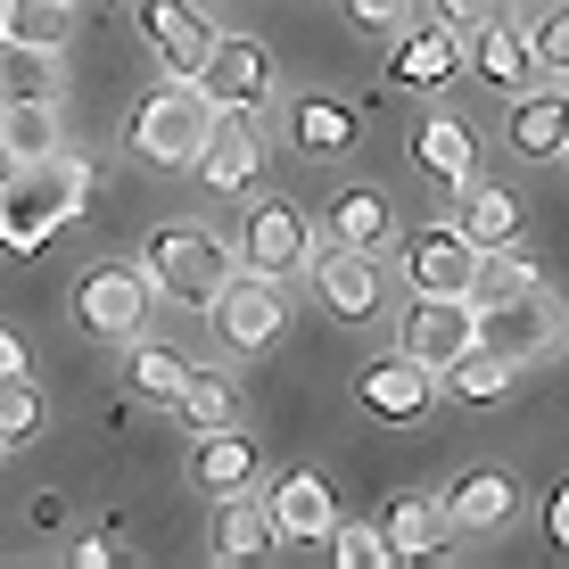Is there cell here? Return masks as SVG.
I'll return each instance as SVG.
<instances>
[{"label":"cell","instance_id":"cell-17","mask_svg":"<svg viewBox=\"0 0 569 569\" xmlns=\"http://www.w3.org/2000/svg\"><path fill=\"white\" fill-rule=\"evenodd\" d=\"M462 67L479 74L487 91H528V74H537V58H528V42H520V26H503V17H487L479 33H462Z\"/></svg>","mask_w":569,"mask_h":569},{"label":"cell","instance_id":"cell-31","mask_svg":"<svg viewBox=\"0 0 569 569\" xmlns=\"http://www.w3.org/2000/svg\"><path fill=\"white\" fill-rule=\"evenodd\" d=\"M0 100H58V58L26 50V42H0Z\"/></svg>","mask_w":569,"mask_h":569},{"label":"cell","instance_id":"cell-30","mask_svg":"<svg viewBox=\"0 0 569 569\" xmlns=\"http://www.w3.org/2000/svg\"><path fill=\"white\" fill-rule=\"evenodd\" d=\"M173 413H182L190 429L240 421V388H231V371H182V388H173Z\"/></svg>","mask_w":569,"mask_h":569},{"label":"cell","instance_id":"cell-22","mask_svg":"<svg viewBox=\"0 0 569 569\" xmlns=\"http://www.w3.org/2000/svg\"><path fill=\"white\" fill-rule=\"evenodd\" d=\"M455 67H462V33L421 26V33H405V42H397V58H388V83H405V91H438Z\"/></svg>","mask_w":569,"mask_h":569},{"label":"cell","instance_id":"cell-23","mask_svg":"<svg viewBox=\"0 0 569 569\" xmlns=\"http://www.w3.org/2000/svg\"><path fill=\"white\" fill-rule=\"evenodd\" d=\"M455 231L479 248V257H487V248H520V199L496 190V182H470L462 207H455Z\"/></svg>","mask_w":569,"mask_h":569},{"label":"cell","instance_id":"cell-21","mask_svg":"<svg viewBox=\"0 0 569 569\" xmlns=\"http://www.w3.org/2000/svg\"><path fill=\"white\" fill-rule=\"evenodd\" d=\"M380 537H388V553H397V561H438L446 545H455V520H446L438 496H397V503H388V520H380Z\"/></svg>","mask_w":569,"mask_h":569},{"label":"cell","instance_id":"cell-18","mask_svg":"<svg viewBox=\"0 0 569 569\" xmlns=\"http://www.w3.org/2000/svg\"><path fill=\"white\" fill-rule=\"evenodd\" d=\"M272 537H298V545H322L330 520H339V503H330V479L322 470H289L281 487H272Z\"/></svg>","mask_w":569,"mask_h":569},{"label":"cell","instance_id":"cell-11","mask_svg":"<svg viewBox=\"0 0 569 569\" xmlns=\"http://www.w3.org/2000/svg\"><path fill=\"white\" fill-rule=\"evenodd\" d=\"M199 182L207 190H257V166H264V141H257V116H240V108H214V124H207V141H199Z\"/></svg>","mask_w":569,"mask_h":569},{"label":"cell","instance_id":"cell-27","mask_svg":"<svg viewBox=\"0 0 569 569\" xmlns=\"http://www.w3.org/2000/svg\"><path fill=\"white\" fill-rule=\"evenodd\" d=\"M0 42H26V50H67L74 42V9L67 0H9L0 9Z\"/></svg>","mask_w":569,"mask_h":569},{"label":"cell","instance_id":"cell-13","mask_svg":"<svg viewBox=\"0 0 569 569\" xmlns=\"http://www.w3.org/2000/svg\"><path fill=\"white\" fill-rule=\"evenodd\" d=\"M141 33H149V50L166 58V74H199L207 50L223 42V33H214V17L190 9V0H141Z\"/></svg>","mask_w":569,"mask_h":569},{"label":"cell","instance_id":"cell-20","mask_svg":"<svg viewBox=\"0 0 569 569\" xmlns=\"http://www.w3.org/2000/svg\"><path fill=\"white\" fill-rule=\"evenodd\" d=\"M322 231H330V248H371L380 257L388 240H397V207H388V190H339V199L322 207Z\"/></svg>","mask_w":569,"mask_h":569},{"label":"cell","instance_id":"cell-41","mask_svg":"<svg viewBox=\"0 0 569 569\" xmlns=\"http://www.w3.org/2000/svg\"><path fill=\"white\" fill-rule=\"evenodd\" d=\"M67 9H83V0H67Z\"/></svg>","mask_w":569,"mask_h":569},{"label":"cell","instance_id":"cell-12","mask_svg":"<svg viewBox=\"0 0 569 569\" xmlns=\"http://www.w3.org/2000/svg\"><path fill=\"white\" fill-rule=\"evenodd\" d=\"M397 356H413L421 371H446L470 347V298H421L413 289V306H405V322H397Z\"/></svg>","mask_w":569,"mask_h":569},{"label":"cell","instance_id":"cell-43","mask_svg":"<svg viewBox=\"0 0 569 569\" xmlns=\"http://www.w3.org/2000/svg\"><path fill=\"white\" fill-rule=\"evenodd\" d=\"M0 9H9V0H0Z\"/></svg>","mask_w":569,"mask_h":569},{"label":"cell","instance_id":"cell-2","mask_svg":"<svg viewBox=\"0 0 569 569\" xmlns=\"http://www.w3.org/2000/svg\"><path fill=\"white\" fill-rule=\"evenodd\" d=\"M231 264H240V257H231L207 223H157L149 248H141L149 298H173V306H207L214 289L231 281Z\"/></svg>","mask_w":569,"mask_h":569},{"label":"cell","instance_id":"cell-28","mask_svg":"<svg viewBox=\"0 0 569 569\" xmlns=\"http://www.w3.org/2000/svg\"><path fill=\"white\" fill-rule=\"evenodd\" d=\"M438 380H455V397H462V405H496V397H512L520 363H512V356H496V347H479V339H470L462 356H455V363L438 371Z\"/></svg>","mask_w":569,"mask_h":569},{"label":"cell","instance_id":"cell-25","mask_svg":"<svg viewBox=\"0 0 569 569\" xmlns=\"http://www.w3.org/2000/svg\"><path fill=\"white\" fill-rule=\"evenodd\" d=\"M413 157H421V173H438V182H470V166H479V141H470V124L462 116H421V132H413Z\"/></svg>","mask_w":569,"mask_h":569},{"label":"cell","instance_id":"cell-26","mask_svg":"<svg viewBox=\"0 0 569 569\" xmlns=\"http://www.w3.org/2000/svg\"><path fill=\"white\" fill-rule=\"evenodd\" d=\"M223 512H214V553L223 561H257V553H272V512L257 503V487H240V496H214Z\"/></svg>","mask_w":569,"mask_h":569},{"label":"cell","instance_id":"cell-16","mask_svg":"<svg viewBox=\"0 0 569 569\" xmlns=\"http://www.w3.org/2000/svg\"><path fill=\"white\" fill-rule=\"evenodd\" d=\"M438 503H446V520H455V537H487V528H503L520 512V487H512V470L479 462V470H462Z\"/></svg>","mask_w":569,"mask_h":569},{"label":"cell","instance_id":"cell-7","mask_svg":"<svg viewBox=\"0 0 569 569\" xmlns=\"http://www.w3.org/2000/svg\"><path fill=\"white\" fill-rule=\"evenodd\" d=\"M306 272H313V298H322L330 322H371L388 306V264L371 248H322V257H306Z\"/></svg>","mask_w":569,"mask_h":569},{"label":"cell","instance_id":"cell-5","mask_svg":"<svg viewBox=\"0 0 569 569\" xmlns=\"http://www.w3.org/2000/svg\"><path fill=\"white\" fill-rule=\"evenodd\" d=\"M214 330H223V347H240V356H264V347H281L289 330V298L281 281H264V272H231L223 289L207 298Z\"/></svg>","mask_w":569,"mask_h":569},{"label":"cell","instance_id":"cell-33","mask_svg":"<svg viewBox=\"0 0 569 569\" xmlns=\"http://www.w3.org/2000/svg\"><path fill=\"white\" fill-rule=\"evenodd\" d=\"M322 545H330V561H339V569H388V561H397L380 528H356V520H330Z\"/></svg>","mask_w":569,"mask_h":569},{"label":"cell","instance_id":"cell-1","mask_svg":"<svg viewBox=\"0 0 569 569\" xmlns=\"http://www.w3.org/2000/svg\"><path fill=\"white\" fill-rule=\"evenodd\" d=\"M83 190H91V166L74 149H50L33 166H9L0 182V248H42L83 214Z\"/></svg>","mask_w":569,"mask_h":569},{"label":"cell","instance_id":"cell-39","mask_svg":"<svg viewBox=\"0 0 569 569\" xmlns=\"http://www.w3.org/2000/svg\"><path fill=\"white\" fill-rule=\"evenodd\" d=\"M0 380H33V356H26L17 330H0Z\"/></svg>","mask_w":569,"mask_h":569},{"label":"cell","instance_id":"cell-40","mask_svg":"<svg viewBox=\"0 0 569 569\" xmlns=\"http://www.w3.org/2000/svg\"><path fill=\"white\" fill-rule=\"evenodd\" d=\"M545 537H553V545H569V487H561L553 503H545Z\"/></svg>","mask_w":569,"mask_h":569},{"label":"cell","instance_id":"cell-34","mask_svg":"<svg viewBox=\"0 0 569 569\" xmlns=\"http://www.w3.org/2000/svg\"><path fill=\"white\" fill-rule=\"evenodd\" d=\"M26 438H42V397H33V380H0V446Z\"/></svg>","mask_w":569,"mask_h":569},{"label":"cell","instance_id":"cell-19","mask_svg":"<svg viewBox=\"0 0 569 569\" xmlns=\"http://www.w3.org/2000/svg\"><path fill=\"white\" fill-rule=\"evenodd\" d=\"M257 438H240V429H199V446H190V479L207 487V496H240V487H257Z\"/></svg>","mask_w":569,"mask_h":569},{"label":"cell","instance_id":"cell-42","mask_svg":"<svg viewBox=\"0 0 569 569\" xmlns=\"http://www.w3.org/2000/svg\"><path fill=\"white\" fill-rule=\"evenodd\" d=\"M0 455H9V446H0Z\"/></svg>","mask_w":569,"mask_h":569},{"label":"cell","instance_id":"cell-9","mask_svg":"<svg viewBox=\"0 0 569 569\" xmlns=\"http://www.w3.org/2000/svg\"><path fill=\"white\" fill-rule=\"evenodd\" d=\"M306 257H313V231H306V214L289 199H257L248 207V231H240V264L248 272L289 281V272H306Z\"/></svg>","mask_w":569,"mask_h":569},{"label":"cell","instance_id":"cell-15","mask_svg":"<svg viewBox=\"0 0 569 569\" xmlns=\"http://www.w3.org/2000/svg\"><path fill=\"white\" fill-rule=\"evenodd\" d=\"M503 141H512V157H537V166H553V157L569 149V91H561V83L512 91V116H503Z\"/></svg>","mask_w":569,"mask_h":569},{"label":"cell","instance_id":"cell-38","mask_svg":"<svg viewBox=\"0 0 569 569\" xmlns=\"http://www.w3.org/2000/svg\"><path fill=\"white\" fill-rule=\"evenodd\" d=\"M116 561H132L116 537H83V545H74V569H116Z\"/></svg>","mask_w":569,"mask_h":569},{"label":"cell","instance_id":"cell-35","mask_svg":"<svg viewBox=\"0 0 569 569\" xmlns=\"http://www.w3.org/2000/svg\"><path fill=\"white\" fill-rule=\"evenodd\" d=\"M520 42H528V58H537V74H561L569 67V26H561V17H537Z\"/></svg>","mask_w":569,"mask_h":569},{"label":"cell","instance_id":"cell-37","mask_svg":"<svg viewBox=\"0 0 569 569\" xmlns=\"http://www.w3.org/2000/svg\"><path fill=\"white\" fill-rule=\"evenodd\" d=\"M413 9H421V0H347V17H356L363 33H397Z\"/></svg>","mask_w":569,"mask_h":569},{"label":"cell","instance_id":"cell-36","mask_svg":"<svg viewBox=\"0 0 569 569\" xmlns=\"http://www.w3.org/2000/svg\"><path fill=\"white\" fill-rule=\"evenodd\" d=\"M487 17H503V0H429V26L446 33H479Z\"/></svg>","mask_w":569,"mask_h":569},{"label":"cell","instance_id":"cell-32","mask_svg":"<svg viewBox=\"0 0 569 569\" xmlns=\"http://www.w3.org/2000/svg\"><path fill=\"white\" fill-rule=\"evenodd\" d=\"M182 356H166V347H132V356H124V380L132 388H141V397L149 405H173V388H182Z\"/></svg>","mask_w":569,"mask_h":569},{"label":"cell","instance_id":"cell-29","mask_svg":"<svg viewBox=\"0 0 569 569\" xmlns=\"http://www.w3.org/2000/svg\"><path fill=\"white\" fill-rule=\"evenodd\" d=\"M289 132H298V149H306V157H347V149H356V108H347V100H322V91H313V100H298Z\"/></svg>","mask_w":569,"mask_h":569},{"label":"cell","instance_id":"cell-4","mask_svg":"<svg viewBox=\"0 0 569 569\" xmlns=\"http://www.w3.org/2000/svg\"><path fill=\"white\" fill-rule=\"evenodd\" d=\"M74 322H83L91 339H108V347L141 339V322H149V272L124 264V257H100L83 281H74Z\"/></svg>","mask_w":569,"mask_h":569},{"label":"cell","instance_id":"cell-24","mask_svg":"<svg viewBox=\"0 0 569 569\" xmlns=\"http://www.w3.org/2000/svg\"><path fill=\"white\" fill-rule=\"evenodd\" d=\"M58 141H67L58 100H0V157H9V166H33V157H50Z\"/></svg>","mask_w":569,"mask_h":569},{"label":"cell","instance_id":"cell-3","mask_svg":"<svg viewBox=\"0 0 569 569\" xmlns=\"http://www.w3.org/2000/svg\"><path fill=\"white\" fill-rule=\"evenodd\" d=\"M207 124H214V100L199 91V74H173V83H157L149 100H141V116H132V149H141L149 166L182 173L190 157H199Z\"/></svg>","mask_w":569,"mask_h":569},{"label":"cell","instance_id":"cell-10","mask_svg":"<svg viewBox=\"0 0 569 569\" xmlns=\"http://www.w3.org/2000/svg\"><path fill=\"white\" fill-rule=\"evenodd\" d=\"M199 91H207L214 108L264 116V100H272V50L257 42V33H240V42H214L207 67H199Z\"/></svg>","mask_w":569,"mask_h":569},{"label":"cell","instance_id":"cell-8","mask_svg":"<svg viewBox=\"0 0 569 569\" xmlns=\"http://www.w3.org/2000/svg\"><path fill=\"white\" fill-rule=\"evenodd\" d=\"M470 264H479V248L455 223H429V231H405L397 240V272L421 298H470Z\"/></svg>","mask_w":569,"mask_h":569},{"label":"cell","instance_id":"cell-14","mask_svg":"<svg viewBox=\"0 0 569 569\" xmlns=\"http://www.w3.org/2000/svg\"><path fill=\"white\" fill-rule=\"evenodd\" d=\"M356 397H363L371 421H421L438 405V371H421L413 356H380V363H363Z\"/></svg>","mask_w":569,"mask_h":569},{"label":"cell","instance_id":"cell-6","mask_svg":"<svg viewBox=\"0 0 569 569\" xmlns=\"http://www.w3.org/2000/svg\"><path fill=\"white\" fill-rule=\"evenodd\" d=\"M553 330H561V313H553V298H545V289H512V298H470V339L496 347V356H512V363L545 356V347H553Z\"/></svg>","mask_w":569,"mask_h":569}]
</instances>
